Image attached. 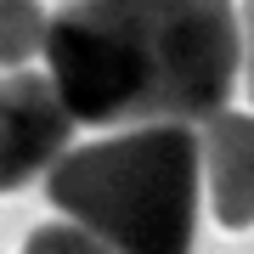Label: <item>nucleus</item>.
<instances>
[{
  "label": "nucleus",
  "mask_w": 254,
  "mask_h": 254,
  "mask_svg": "<svg viewBox=\"0 0 254 254\" xmlns=\"http://www.w3.org/2000/svg\"><path fill=\"white\" fill-rule=\"evenodd\" d=\"M46 51V11L40 0H0V68L17 73Z\"/></svg>",
  "instance_id": "obj_5"
},
{
  "label": "nucleus",
  "mask_w": 254,
  "mask_h": 254,
  "mask_svg": "<svg viewBox=\"0 0 254 254\" xmlns=\"http://www.w3.org/2000/svg\"><path fill=\"white\" fill-rule=\"evenodd\" d=\"M237 40H243V73H249V96H254V0L243 6V23H237Z\"/></svg>",
  "instance_id": "obj_7"
},
{
  "label": "nucleus",
  "mask_w": 254,
  "mask_h": 254,
  "mask_svg": "<svg viewBox=\"0 0 254 254\" xmlns=\"http://www.w3.org/2000/svg\"><path fill=\"white\" fill-rule=\"evenodd\" d=\"M73 141V119L46 73H0V192L46 175Z\"/></svg>",
  "instance_id": "obj_3"
},
{
  "label": "nucleus",
  "mask_w": 254,
  "mask_h": 254,
  "mask_svg": "<svg viewBox=\"0 0 254 254\" xmlns=\"http://www.w3.org/2000/svg\"><path fill=\"white\" fill-rule=\"evenodd\" d=\"M23 254H108V249H102L96 237H85L79 226L63 220V226H40V232L23 243Z\"/></svg>",
  "instance_id": "obj_6"
},
{
  "label": "nucleus",
  "mask_w": 254,
  "mask_h": 254,
  "mask_svg": "<svg viewBox=\"0 0 254 254\" xmlns=\"http://www.w3.org/2000/svg\"><path fill=\"white\" fill-rule=\"evenodd\" d=\"M46 79L79 125H209L243 68L232 0H68L46 17Z\"/></svg>",
  "instance_id": "obj_1"
},
{
  "label": "nucleus",
  "mask_w": 254,
  "mask_h": 254,
  "mask_svg": "<svg viewBox=\"0 0 254 254\" xmlns=\"http://www.w3.org/2000/svg\"><path fill=\"white\" fill-rule=\"evenodd\" d=\"M198 170L209 175L215 220L226 232L254 226V113H215L198 141Z\"/></svg>",
  "instance_id": "obj_4"
},
{
  "label": "nucleus",
  "mask_w": 254,
  "mask_h": 254,
  "mask_svg": "<svg viewBox=\"0 0 254 254\" xmlns=\"http://www.w3.org/2000/svg\"><path fill=\"white\" fill-rule=\"evenodd\" d=\"M198 181V136L187 125L85 141L46 170L51 203L108 254H192Z\"/></svg>",
  "instance_id": "obj_2"
}]
</instances>
